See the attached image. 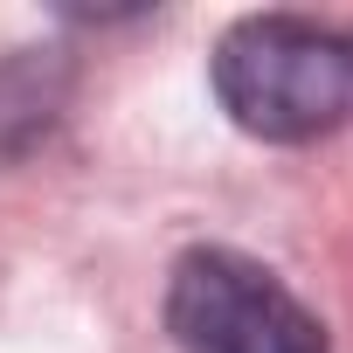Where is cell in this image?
Segmentation results:
<instances>
[{
    "instance_id": "cell-1",
    "label": "cell",
    "mask_w": 353,
    "mask_h": 353,
    "mask_svg": "<svg viewBox=\"0 0 353 353\" xmlns=\"http://www.w3.org/2000/svg\"><path fill=\"white\" fill-rule=\"evenodd\" d=\"M215 97L256 139H325L353 125V35L298 14L236 21L215 49Z\"/></svg>"
},
{
    "instance_id": "cell-2",
    "label": "cell",
    "mask_w": 353,
    "mask_h": 353,
    "mask_svg": "<svg viewBox=\"0 0 353 353\" xmlns=\"http://www.w3.org/2000/svg\"><path fill=\"white\" fill-rule=\"evenodd\" d=\"M166 325L188 353H325L319 319L236 250H188L173 263Z\"/></svg>"
}]
</instances>
